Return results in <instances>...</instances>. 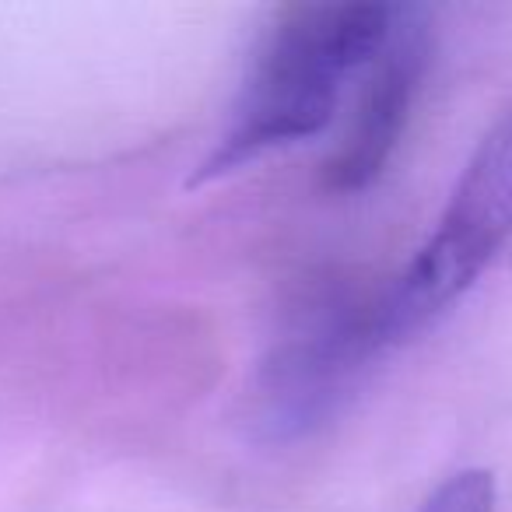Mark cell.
Instances as JSON below:
<instances>
[{"label":"cell","mask_w":512,"mask_h":512,"mask_svg":"<svg viewBox=\"0 0 512 512\" xmlns=\"http://www.w3.org/2000/svg\"><path fill=\"white\" fill-rule=\"evenodd\" d=\"M418 512H495V477L481 467L456 470L425 498Z\"/></svg>","instance_id":"cell-5"},{"label":"cell","mask_w":512,"mask_h":512,"mask_svg":"<svg viewBox=\"0 0 512 512\" xmlns=\"http://www.w3.org/2000/svg\"><path fill=\"white\" fill-rule=\"evenodd\" d=\"M397 18V4H299L288 8L260 46L225 134L193 172L204 186L292 144L313 141L334 123Z\"/></svg>","instance_id":"cell-1"},{"label":"cell","mask_w":512,"mask_h":512,"mask_svg":"<svg viewBox=\"0 0 512 512\" xmlns=\"http://www.w3.org/2000/svg\"><path fill=\"white\" fill-rule=\"evenodd\" d=\"M428 60H432V36H428L425 11L397 8L383 50L362 74V99H358L355 120L327 165V179L334 190H365L379 179L407 130L421 81L428 74Z\"/></svg>","instance_id":"cell-4"},{"label":"cell","mask_w":512,"mask_h":512,"mask_svg":"<svg viewBox=\"0 0 512 512\" xmlns=\"http://www.w3.org/2000/svg\"><path fill=\"white\" fill-rule=\"evenodd\" d=\"M512 239V106L491 123L460 172L432 235L379 302L383 348L449 309Z\"/></svg>","instance_id":"cell-2"},{"label":"cell","mask_w":512,"mask_h":512,"mask_svg":"<svg viewBox=\"0 0 512 512\" xmlns=\"http://www.w3.org/2000/svg\"><path fill=\"white\" fill-rule=\"evenodd\" d=\"M383 351L379 306L327 302L285 337L260 372L256 414L271 439H302L337 414L362 365Z\"/></svg>","instance_id":"cell-3"}]
</instances>
